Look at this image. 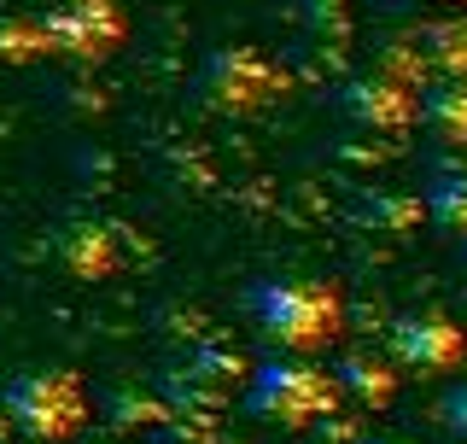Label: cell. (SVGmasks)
<instances>
[{
    "label": "cell",
    "mask_w": 467,
    "mask_h": 444,
    "mask_svg": "<svg viewBox=\"0 0 467 444\" xmlns=\"http://www.w3.org/2000/svg\"><path fill=\"white\" fill-rule=\"evenodd\" d=\"M245 310L257 316V328L281 339L286 351H327L345 328V304L327 280H257L245 292Z\"/></svg>",
    "instance_id": "6da1fadb"
},
{
    "label": "cell",
    "mask_w": 467,
    "mask_h": 444,
    "mask_svg": "<svg viewBox=\"0 0 467 444\" xmlns=\"http://www.w3.org/2000/svg\"><path fill=\"white\" fill-rule=\"evenodd\" d=\"M333 404H339L333 375H321L310 363H263L252 375V386H245V409L269 427H286V433L327 421Z\"/></svg>",
    "instance_id": "7a4b0ae2"
},
{
    "label": "cell",
    "mask_w": 467,
    "mask_h": 444,
    "mask_svg": "<svg viewBox=\"0 0 467 444\" xmlns=\"http://www.w3.org/2000/svg\"><path fill=\"white\" fill-rule=\"evenodd\" d=\"M0 409H6V421L36 444L77 439L82 421H88V397H82L77 375H18L0 392Z\"/></svg>",
    "instance_id": "3957f363"
},
{
    "label": "cell",
    "mask_w": 467,
    "mask_h": 444,
    "mask_svg": "<svg viewBox=\"0 0 467 444\" xmlns=\"http://www.w3.org/2000/svg\"><path fill=\"white\" fill-rule=\"evenodd\" d=\"M391 357L415 375H450L467 357V333L438 310H415V316L391 322Z\"/></svg>",
    "instance_id": "277c9868"
},
{
    "label": "cell",
    "mask_w": 467,
    "mask_h": 444,
    "mask_svg": "<svg viewBox=\"0 0 467 444\" xmlns=\"http://www.w3.org/2000/svg\"><path fill=\"white\" fill-rule=\"evenodd\" d=\"M47 48L70 58H106L123 41V12L111 0H65L58 12H47Z\"/></svg>",
    "instance_id": "5b68a950"
},
{
    "label": "cell",
    "mask_w": 467,
    "mask_h": 444,
    "mask_svg": "<svg viewBox=\"0 0 467 444\" xmlns=\"http://www.w3.org/2000/svg\"><path fill=\"white\" fill-rule=\"evenodd\" d=\"M275 88H281V77H275L257 53H245V48L211 53V65L199 70V94L211 100L216 111H257Z\"/></svg>",
    "instance_id": "8992f818"
},
{
    "label": "cell",
    "mask_w": 467,
    "mask_h": 444,
    "mask_svg": "<svg viewBox=\"0 0 467 444\" xmlns=\"http://www.w3.org/2000/svg\"><path fill=\"white\" fill-rule=\"evenodd\" d=\"M339 111L350 117L357 129H374V135H398V129L415 123V88L374 70V77H357L339 94Z\"/></svg>",
    "instance_id": "52a82bcc"
},
{
    "label": "cell",
    "mask_w": 467,
    "mask_h": 444,
    "mask_svg": "<svg viewBox=\"0 0 467 444\" xmlns=\"http://www.w3.org/2000/svg\"><path fill=\"white\" fill-rule=\"evenodd\" d=\"M333 386H339L357 409H386L398 397V368L374 351H345L339 368H333Z\"/></svg>",
    "instance_id": "ba28073f"
},
{
    "label": "cell",
    "mask_w": 467,
    "mask_h": 444,
    "mask_svg": "<svg viewBox=\"0 0 467 444\" xmlns=\"http://www.w3.org/2000/svg\"><path fill=\"white\" fill-rule=\"evenodd\" d=\"M415 117L432 129L438 141L462 146L467 141V77H438L432 88L415 94Z\"/></svg>",
    "instance_id": "9c48e42d"
},
{
    "label": "cell",
    "mask_w": 467,
    "mask_h": 444,
    "mask_svg": "<svg viewBox=\"0 0 467 444\" xmlns=\"http://www.w3.org/2000/svg\"><path fill=\"white\" fill-rule=\"evenodd\" d=\"M420 65L438 70V77H467V18H444L420 36Z\"/></svg>",
    "instance_id": "30bf717a"
},
{
    "label": "cell",
    "mask_w": 467,
    "mask_h": 444,
    "mask_svg": "<svg viewBox=\"0 0 467 444\" xmlns=\"http://www.w3.org/2000/svg\"><path fill=\"white\" fill-rule=\"evenodd\" d=\"M427 217L438 222V228H450V234H467V164L462 170H444L438 182L427 187Z\"/></svg>",
    "instance_id": "8fae6325"
},
{
    "label": "cell",
    "mask_w": 467,
    "mask_h": 444,
    "mask_svg": "<svg viewBox=\"0 0 467 444\" xmlns=\"http://www.w3.org/2000/svg\"><path fill=\"white\" fill-rule=\"evenodd\" d=\"M53 53L47 48V29L29 24V18H0V65H29V58Z\"/></svg>",
    "instance_id": "7c38bea8"
},
{
    "label": "cell",
    "mask_w": 467,
    "mask_h": 444,
    "mask_svg": "<svg viewBox=\"0 0 467 444\" xmlns=\"http://www.w3.org/2000/svg\"><path fill=\"white\" fill-rule=\"evenodd\" d=\"M374 205H357V222H374V228H409L420 217V199H403V194H368Z\"/></svg>",
    "instance_id": "4fadbf2b"
},
{
    "label": "cell",
    "mask_w": 467,
    "mask_h": 444,
    "mask_svg": "<svg viewBox=\"0 0 467 444\" xmlns=\"http://www.w3.org/2000/svg\"><path fill=\"white\" fill-rule=\"evenodd\" d=\"M444 427L456 433V444H467V380L444 392Z\"/></svg>",
    "instance_id": "5bb4252c"
},
{
    "label": "cell",
    "mask_w": 467,
    "mask_h": 444,
    "mask_svg": "<svg viewBox=\"0 0 467 444\" xmlns=\"http://www.w3.org/2000/svg\"><path fill=\"white\" fill-rule=\"evenodd\" d=\"M362 444H409V439H362Z\"/></svg>",
    "instance_id": "9a60e30c"
},
{
    "label": "cell",
    "mask_w": 467,
    "mask_h": 444,
    "mask_svg": "<svg viewBox=\"0 0 467 444\" xmlns=\"http://www.w3.org/2000/svg\"><path fill=\"white\" fill-rule=\"evenodd\" d=\"M58 444H77V439H58Z\"/></svg>",
    "instance_id": "2e32d148"
},
{
    "label": "cell",
    "mask_w": 467,
    "mask_h": 444,
    "mask_svg": "<svg viewBox=\"0 0 467 444\" xmlns=\"http://www.w3.org/2000/svg\"><path fill=\"white\" fill-rule=\"evenodd\" d=\"M321 444H327V439H321Z\"/></svg>",
    "instance_id": "e0dca14e"
}]
</instances>
